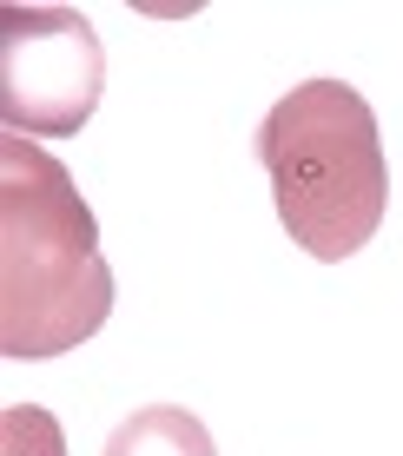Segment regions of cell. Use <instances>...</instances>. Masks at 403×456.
<instances>
[{"label": "cell", "instance_id": "cell-1", "mask_svg": "<svg viewBox=\"0 0 403 456\" xmlns=\"http://www.w3.org/2000/svg\"><path fill=\"white\" fill-rule=\"evenodd\" d=\"M113 318V265L73 172L34 139H0V351L60 357Z\"/></svg>", "mask_w": 403, "mask_h": 456}, {"label": "cell", "instance_id": "cell-2", "mask_svg": "<svg viewBox=\"0 0 403 456\" xmlns=\"http://www.w3.org/2000/svg\"><path fill=\"white\" fill-rule=\"evenodd\" d=\"M258 166L271 172L278 225L291 245L324 265H344L370 245L391 206L377 113L351 80H304L265 113L252 139Z\"/></svg>", "mask_w": 403, "mask_h": 456}, {"label": "cell", "instance_id": "cell-3", "mask_svg": "<svg viewBox=\"0 0 403 456\" xmlns=\"http://www.w3.org/2000/svg\"><path fill=\"white\" fill-rule=\"evenodd\" d=\"M106 93V46L80 7H0V119L20 139L80 133Z\"/></svg>", "mask_w": 403, "mask_h": 456}, {"label": "cell", "instance_id": "cell-4", "mask_svg": "<svg viewBox=\"0 0 403 456\" xmlns=\"http://www.w3.org/2000/svg\"><path fill=\"white\" fill-rule=\"evenodd\" d=\"M106 456H219L212 430L179 403H146L106 436Z\"/></svg>", "mask_w": 403, "mask_h": 456}, {"label": "cell", "instance_id": "cell-5", "mask_svg": "<svg viewBox=\"0 0 403 456\" xmlns=\"http://www.w3.org/2000/svg\"><path fill=\"white\" fill-rule=\"evenodd\" d=\"M0 456H67V430L40 403H7V417H0Z\"/></svg>", "mask_w": 403, "mask_h": 456}]
</instances>
